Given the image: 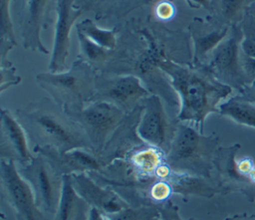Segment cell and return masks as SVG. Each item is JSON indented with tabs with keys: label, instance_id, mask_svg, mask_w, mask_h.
I'll use <instances>...</instances> for the list:
<instances>
[{
	"label": "cell",
	"instance_id": "1",
	"mask_svg": "<svg viewBox=\"0 0 255 220\" xmlns=\"http://www.w3.org/2000/svg\"><path fill=\"white\" fill-rule=\"evenodd\" d=\"M156 23V20L150 21L149 18H132L118 28L117 49L101 72L137 77L150 94L159 96L177 115L178 97L159 64L172 60L191 65V41L188 32L170 30Z\"/></svg>",
	"mask_w": 255,
	"mask_h": 220
},
{
	"label": "cell",
	"instance_id": "2",
	"mask_svg": "<svg viewBox=\"0 0 255 220\" xmlns=\"http://www.w3.org/2000/svg\"><path fill=\"white\" fill-rule=\"evenodd\" d=\"M179 100L178 122H192L203 132L206 117L219 112L221 103L229 99L233 89L219 82L205 65L192 66L172 60L159 64Z\"/></svg>",
	"mask_w": 255,
	"mask_h": 220
},
{
	"label": "cell",
	"instance_id": "3",
	"mask_svg": "<svg viewBox=\"0 0 255 220\" xmlns=\"http://www.w3.org/2000/svg\"><path fill=\"white\" fill-rule=\"evenodd\" d=\"M14 115L26 131L33 147H52L58 151L92 149L82 126L49 97L16 110Z\"/></svg>",
	"mask_w": 255,
	"mask_h": 220
},
{
	"label": "cell",
	"instance_id": "4",
	"mask_svg": "<svg viewBox=\"0 0 255 220\" xmlns=\"http://www.w3.org/2000/svg\"><path fill=\"white\" fill-rule=\"evenodd\" d=\"M98 70L78 58L68 70L42 72L36 75L37 85L70 116L92 102Z\"/></svg>",
	"mask_w": 255,
	"mask_h": 220
},
{
	"label": "cell",
	"instance_id": "5",
	"mask_svg": "<svg viewBox=\"0 0 255 220\" xmlns=\"http://www.w3.org/2000/svg\"><path fill=\"white\" fill-rule=\"evenodd\" d=\"M219 138L215 133L205 135L197 128L178 122L165 161L175 172L188 173L210 180Z\"/></svg>",
	"mask_w": 255,
	"mask_h": 220
},
{
	"label": "cell",
	"instance_id": "6",
	"mask_svg": "<svg viewBox=\"0 0 255 220\" xmlns=\"http://www.w3.org/2000/svg\"><path fill=\"white\" fill-rule=\"evenodd\" d=\"M25 165H17L20 175L29 184L39 208L49 217L55 215L63 188L64 176L40 153Z\"/></svg>",
	"mask_w": 255,
	"mask_h": 220
},
{
	"label": "cell",
	"instance_id": "7",
	"mask_svg": "<svg viewBox=\"0 0 255 220\" xmlns=\"http://www.w3.org/2000/svg\"><path fill=\"white\" fill-rule=\"evenodd\" d=\"M148 95V90L135 76L98 71L92 102L109 103L128 113Z\"/></svg>",
	"mask_w": 255,
	"mask_h": 220
},
{
	"label": "cell",
	"instance_id": "8",
	"mask_svg": "<svg viewBox=\"0 0 255 220\" xmlns=\"http://www.w3.org/2000/svg\"><path fill=\"white\" fill-rule=\"evenodd\" d=\"M178 121L170 118L162 99L154 94L141 102V113L136 132L140 139L151 146L168 152L175 135Z\"/></svg>",
	"mask_w": 255,
	"mask_h": 220
},
{
	"label": "cell",
	"instance_id": "9",
	"mask_svg": "<svg viewBox=\"0 0 255 220\" xmlns=\"http://www.w3.org/2000/svg\"><path fill=\"white\" fill-rule=\"evenodd\" d=\"M242 39L241 27L232 25L226 38L213 50L205 64L219 82L241 92L248 86L240 62Z\"/></svg>",
	"mask_w": 255,
	"mask_h": 220
},
{
	"label": "cell",
	"instance_id": "10",
	"mask_svg": "<svg viewBox=\"0 0 255 220\" xmlns=\"http://www.w3.org/2000/svg\"><path fill=\"white\" fill-rule=\"evenodd\" d=\"M127 114L112 104L96 101L88 104L71 117L82 126L91 142L93 152L97 155Z\"/></svg>",
	"mask_w": 255,
	"mask_h": 220
},
{
	"label": "cell",
	"instance_id": "11",
	"mask_svg": "<svg viewBox=\"0 0 255 220\" xmlns=\"http://www.w3.org/2000/svg\"><path fill=\"white\" fill-rule=\"evenodd\" d=\"M0 179L3 196L15 220H51L37 205L29 184L20 175L15 162L0 161Z\"/></svg>",
	"mask_w": 255,
	"mask_h": 220
},
{
	"label": "cell",
	"instance_id": "12",
	"mask_svg": "<svg viewBox=\"0 0 255 220\" xmlns=\"http://www.w3.org/2000/svg\"><path fill=\"white\" fill-rule=\"evenodd\" d=\"M239 149V143L217 148L213 160L217 180L216 185L222 194L238 192L244 195L248 201L254 202L255 182L237 167L236 154Z\"/></svg>",
	"mask_w": 255,
	"mask_h": 220
},
{
	"label": "cell",
	"instance_id": "13",
	"mask_svg": "<svg viewBox=\"0 0 255 220\" xmlns=\"http://www.w3.org/2000/svg\"><path fill=\"white\" fill-rule=\"evenodd\" d=\"M77 0H55L56 21L54 27L53 46L48 70L61 72L66 70V63L71 47V32L77 20L84 13L76 6Z\"/></svg>",
	"mask_w": 255,
	"mask_h": 220
},
{
	"label": "cell",
	"instance_id": "14",
	"mask_svg": "<svg viewBox=\"0 0 255 220\" xmlns=\"http://www.w3.org/2000/svg\"><path fill=\"white\" fill-rule=\"evenodd\" d=\"M76 192L90 205L108 215H115L130 205L112 187L98 183L88 172L70 175Z\"/></svg>",
	"mask_w": 255,
	"mask_h": 220
},
{
	"label": "cell",
	"instance_id": "15",
	"mask_svg": "<svg viewBox=\"0 0 255 220\" xmlns=\"http://www.w3.org/2000/svg\"><path fill=\"white\" fill-rule=\"evenodd\" d=\"M0 133L1 160L13 161L20 166L33 159L35 154L29 147L26 131L9 110H1Z\"/></svg>",
	"mask_w": 255,
	"mask_h": 220
},
{
	"label": "cell",
	"instance_id": "16",
	"mask_svg": "<svg viewBox=\"0 0 255 220\" xmlns=\"http://www.w3.org/2000/svg\"><path fill=\"white\" fill-rule=\"evenodd\" d=\"M140 113L141 104L126 115L123 122L108 139L101 152L97 154L103 169L113 161L124 158L135 147L144 144L136 132Z\"/></svg>",
	"mask_w": 255,
	"mask_h": 220
},
{
	"label": "cell",
	"instance_id": "17",
	"mask_svg": "<svg viewBox=\"0 0 255 220\" xmlns=\"http://www.w3.org/2000/svg\"><path fill=\"white\" fill-rule=\"evenodd\" d=\"M34 153H40L45 156L56 170L65 175H71L81 172L100 171L103 166L97 155L90 149L79 148L70 151H58L52 147H34Z\"/></svg>",
	"mask_w": 255,
	"mask_h": 220
},
{
	"label": "cell",
	"instance_id": "18",
	"mask_svg": "<svg viewBox=\"0 0 255 220\" xmlns=\"http://www.w3.org/2000/svg\"><path fill=\"white\" fill-rule=\"evenodd\" d=\"M52 1L53 0H26L21 30L23 47L26 50L38 52L43 55L49 54V50L43 43L41 33L45 28L46 15Z\"/></svg>",
	"mask_w": 255,
	"mask_h": 220
},
{
	"label": "cell",
	"instance_id": "19",
	"mask_svg": "<svg viewBox=\"0 0 255 220\" xmlns=\"http://www.w3.org/2000/svg\"><path fill=\"white\" fill-rule=\"evenodd\" d=\"M202 20L194 19L188 26L192 47V66L205 65L213 50L226 38L231 26H220L206 30Z\"/></svg>",
	"mask_w": 255,
	"mask_h": 220
},
{
	"label": "cell",
	"instance_id": "20",
	"mask_svg": "<svg viewBox=\"0 0 255 220\" xmlns=\"http://www.w3.org/2000/svg\"><path fill=\"white\" fill-rule=\"evenodd\" d=\"M152 0H77L83 12L93 13L96 20H119Z\"/></svg>",
	"mask_w": 255,
	"mask_h": 220
},
{
	"label": "cell",
	"instance_id": "21",
	"mask_svg": "<svg viewBox=\"0 0 255 220\" xmlns=\"http://www.w3.org/2000/svg\"><path fill=\"white\" fill-rule=\"evenodd\" d=\"M90 209V205L74 189L70 175H65L60 202L52 220H88Z\"/></svg>",
	"mask_w": 255,
	"mask_h": 220
},
{
	"label": "cell",
	"instance_id": "22",
	"mask_svg": "<svg viewBox=\"0 0 255 220\" xmlns=\"http://www.w3.org/2000/svg\"><path fill=\"white\" fill-rule=\"evenodd\" d=\"M218 110V113L236 123L255 128V102L243 95L227 99L220 104Z\"/></svg>",
	"mask_w": 255,
	"mask_h": 220
},
{
	"label": "cell",
	"instance_id": "23",
	"mask_svg": "<svg viewBox=\"0 0 255 220\" xmlns=\"http://www.w3.org/2000/svg\"><path fill=\"white\" fill-rule=\"evenodd\" d=\"M13 0H0V65L6 67L12 63L8 59L11 50L17 46L14 25L11 16V3Z\"/></svg>",
	"mask_w": 255,
	"mask_h": 220
},
{
	"label": "cell",
	"instance_id": "24",
	"mask_svg": "<svg viewBox=\"0 0 255 220\" xmlns=\"http://www.w3.org/2000/svg\"><path fill=\"white\" fill-rule=\"evenodd\" d=\"M75 28L76 32H80L95 44L109 51H115L117 49L119 41L118 27L105 29L99 26L94 20L86 18L77 23Z\"/></svg>",
	"mask_w": 255,
	"mask_h": 220
},
{
	"label": "cell",
	"instance_id": "25",
	"mask_svg": "<svg viewBox=\"0 0 255 220\" xmlns=\"http://www.w3.org/2000/svg\"><path fill=\"white\" fill-rule=\"evenodd\" d=\"M253 0H211L210 12L224 26L236 25L245 16Z\"/></svg>",
	"mask_w": 255,
	"mask_h": 220
},
{
	"label": "cell",
	"instance_id": "26",
	"mask_svg": "<svg viewBox=\"0 0 255 220\" xmlns=\"http://www.w3.org/2000/svg\"><path fill=\"white\" fill-rule=\"evenodd\" d=\"M157 211L156 207H128L111 217L113 220H145L156 217Z\"/></svg>",
	"mask_w": 255,
	"mask_h": 220
},
{
	"label": "cell",
	"instance_id": "27",
	"mask_svg": "<svg viewBox=\"0 0 255 220\" xmlns=\"http://www.w3.org/2000/svg\"><path fill=\"white\" fill-rule=\"evenodd\" d=\"M176 12L174 3L171 0H158L152 10L153 17L158 22H165L171 19Z\"/></svg>",
	"mask_w": 255,
	"mask_h": 220
},
{
	"label": "cell",
	"instance_id": "28",
	"mask_svg": "<svg viewBox=\"0 0 255 220\" xmlns=\"http://www.w3.org/2000/svg\"><path fill=\"white\" fill-rule=\"evenodd\" d=\"M20 82L21 78L16 74V69L12 64L6 67H1V93L10 87L17 86Z\"/></svg>",
	"mask_w": 255,
	"mask_h": 220
},
{
	"label": "cell",
	"instance_id": "29",
	"mask_svg": "<svg viewBox=\"0 0 255 220\" xmlns=\"http://www.w3.org/2000/svg\"><path fill=\"white\" fill-rule=\"evenodd\" d=\"M154 220H183L179 214L177 205L170 200L161 204L158 207L157 216Z\"/></svg>",
	"mask_w": 255,
	"mask_h": 220
},
{
	"label": "cell",
	"instance_id": "30",
	"mask_svg": "<svg viewBox=\"0 0 255 220\" xmlns=\"http://www.w3.org/2000/svg\"><path fill=\"white\" fill-rule=\"evenodd\" d=\"M240 62L247 83L250 85L253 81H255V58H251L243 53H240Z\"/></svg>",
	"mask_w": 255,
	"mask_h": 220
},
{
	"label": "cell",
	"instance_id": "31",
	"mask_svg": "<svg viewBox=\"0 0 255 220\" xmlns=\"http://www.w3.org/2000/svg\"><path fill=\"white\" fill-rule=\"evenodd\" d=\"M240 51L248 57L255 58V41L243 36V39L240 43Z\"/></svg>",
	"mask_w": 255,
	"mask_h": 220
},
{
	"label": "cell",
	"instance_id": "32",
	"mask_svg": "<svg viewBox=\"0 0 255 220\" xmlns=\"http://www.w3.org/2000/svg\"><path fill=\"white\" fill-rule=\"evenodd\" d=\"M186 2V4L190 7V8H204L206 10H210V3L211 0H184Z\"/></svg>",
	"mask_w": 255,
	"mask_h": 220
},
{
	"label": "cell",
	"instance_id": "33",
	"mask_svg": "<svg viewBox=\"0 0 255 220\" xmlns=\"http://www.w3.org/2000/svg\"><path fill=\"white\" fill-rule=\"evenodd\" d=\"M88 220H113V219H112V217L110 215L105 214L102 211H100V210H98L96 208H92L91 207Z\"/></svg>",
	"mask_w": 255,
	"mask_h": 220
},
{
	"label": "cell",
	"instance_id": "34",
	"mask_svg": "<svg viewBox=\"0 0 255 220\" xmlns=\"http://www.w3.org/2000/svg\"><path fill=\"white\" fill-rule=\"evenodd\" d=\"M225 220H255V215H249V214H236L231 217L226 218Z\"/></svg>",
	"mask_w": 255,
	"mask_h": 220
},
{
	"label": "cell",
	"instance_id": "35",
	"mask_svg": "<svg viewBox=\"0 0 255 220\" xmlns=\"http://www.w3.org/2000/svg\"><path fill=\"white\" fill-rule=\"evenodd\" d=\"M246 13L255 21V0H253L252 3L249 5Z\"/></svg>",
	"mask_w": 255,
	"mask_h": 220
},
{
	"label": "cell",
	"instance_id": "36",
	"mask_svg": "<svg viewBox=\"0 0 255 220\" xmlns=\"http://www.w3.org/2000/svg\"><path fill=\"white\" fill-rule=\"evenodd\" d=\"M247 87H249V89H250V91H251V93L252 94H255V81H253L250 85H248Z\"/></svg>",
	"mask_w": 255,
	"mask_h": 220
},
{
	"label": "cell",
	"instance_id": "37",
	"mask_svg": "<svg viewBox=\"0 0 255 220\" xmlns=\"http://www.w3.org/2000/svg\"><path fill=\"white\" fill-rule=\"evenodd\" d=\"M156 217H152V218H147V219H145V220H154Z\"/></svg>",
	"mask_w": 255,
	"mask_h": 220
},
{
	"label": "cell",
	"instance_id": "38",
	"mask_svg": "<svg viewBox=\"0 0 255 220\" xmlns=\"http://www.w3.org/2000/svg\"><path fill=\"white\" fill-rule=\"evenodd\" d=\"M188 220H197V219H196V218H193V217H191V218H189Z\"/></svg>",
	"mask_w": 255,
	"mask_h": 220
},
{
	"label": "cell",
	"instance_id": "39",
	"mask_svg": "<svg viewBox=\"0 0 255 220\" xmlns=\"http://www.w3.org/2000/svg\"><path fill=\"white\" fill-rule=\"evenodd\" d=\"M13 1H16V0H13Z\"/></svg>",
	"mask_w": 255,
	"mask_h": 220
}]
</instances>
